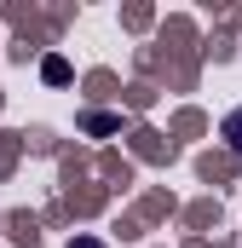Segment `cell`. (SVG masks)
<instances>
[{
  "label": "cell",
  "instance_id": "cell-1",
  "mask_svg": "<svg viewBox=\"0 0 242 248\" xmlns=\"http://www.w3.org/2000/svg\"><path fill=\"white\" fill-rule=\"evenodd\" d=\"M225 144L242 156V110H231V116H225Z\"/></svg>",
  "mask_w": 242,
  "mask_h": 248
},
{
  "label": "cell",
  "instance_id": "cell-2",
  "mask_svg": "<svg viewBox=\"0 0 242 248\" xmlns=\"http://www.w3.org/2000/svg\"><path fill=\"white\" fill-rule=\"evenodd\" d=\"M69 248H104V243H98V237H75Z\"/></svg>",
  "mask_w": 242,
  "mask_h": 248
}]
</instances>
